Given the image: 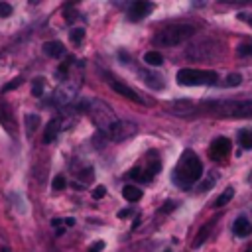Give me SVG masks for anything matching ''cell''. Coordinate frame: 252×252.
Masks as SVG:
<instances>
[{
    "mask_svg": "<svg viewBox=\"0 0 252 252\" xmlns=\"http://www.w3.org/2000/svg\"><path fill=\"white\" fill-rule=\"evenodd\" d=\"M203 175V163L197 158L195 152L185 150L179 158V161L175 163L173 169V183L179 187H191L193 183H197Z\"/></svg>",
    "mask_w": 252,
    "mask_h": 252,
    "instance_id": "cell-1",
    "label": "cell"
},
{
    "mask_svg": "<svg viewBox=\"0 0 252 252\" xmlns=\"http://www.w3.org/2000/svg\"><path fill=\"white\" fill-rule=\"evenodd\" d=\"M83 108H87L85 112H89L91 120H93L104 134H108V130L118 122V118L114 116L112 108H110L104 100H98V98L85 100V102H83Z\"/></svg>",
    "mask_w": 252,
    "mask_h": 252,
    "instance_id": "cell-2",
    "label": "cell"
},
{
    "mask_svg": "<svg viewBox=\"0 0 252 252\" xmlns=\"http://www.w3.org/2000/svg\"><path fill=\"white\" fill-rule=\"evenodd\" d=\"M195 33V28L189 24H175V26H167L163 30H159L154 35V45L158 47H173L183 43L185 39H189Z\"/></svg>",
    "mask_w": 252,
    "mask_h": 252,
    "instance_id": "cell-3",
    "label": "cell"
},
{
    "mask_svg": "<svg viewBox=\"0 0 252 252\" xmlns=\"http://www.w3.org/2000/svg\"><path fill=\"white\" fill-rule=\"evenodd\" d=\"M219 75L211 69H179L177 71V85L197 87V85H215Z\"/></svg>",
    "mask_w": 252,
    "mask_h": 252,
    "instance_id": "cell-4",
    "label": "cell"
},
{
    "mask_svg": "<svg viewBox=\"0 0 252 252\" xmlns=\"http://www.w3.org/2000/svg\"><path fill=\"white\" fill-rule=\"evenodd\" d=\"M215 108H220L224 116H234V118H252V100H242V102H215Z\"/></svg>",
    "mask_w": 252,
    "mask_h": 252,
    "instance_id": "cell-5",
    "label": "cell"
},
{
    "mask_svg": "<svg viewBox=\"0 0 252 252\" xmlns=\"http://www.w3.org/2000/svg\"><path fill=\"white\" fill-rule=\"evenodd\" d=\"M136 132H138V128H136V124H134V122L118 120V122L108 130V134H106V136H108L112 142H124V140H128V138H132Z\"/></svg>",
    "mask_w": 252,
    "mask_h": 252,
    "instance_id": "cell-6",
    "label": "cell"
},
{
    "mask_svg": "<svg viewBox=\"0 0 252 252\" xmlns=\"http://www.w3.org/2000/svg\"><path fill=\"white\" fill-rule=\"evenodd\" d=\"M77 89H79V83H71V81L63 83V85L53 93V102H55V104H67V102H71V98L75 96Z\"/></svg>",
    "mask_w": 252,
    "mask_h": 252,
    "instance_id": "cell-7",
    "label": "cell"
},
{
    "mask_svg": "<svg viewBox=\"0 0 252 252\" xmlns=\"http://www.w3.org/2000/svg\"><path fill=\"white\" fill-rule=\"evenodd\" d=\"M152 10H154V4H152V2L138 0V2H134V4L130 6V10H128V20H130V22H140V20H144Z\"/></svg>",
    "mask_w": 252,
    "mask_h": 252,
    "instance_id": "cell-8",
    "label": "cell"
},
{
    "mask_svg": "<svg viewBox=\"0 0 252 252\" xmlns=\"http://www.w3.org/2000/svg\"><path fill=\"white\" fill-rule=\"evenodd\" d=\"M108 85H110V89H112V91H116L118 94H122V96H126V98H130V100H134V102L146 104V100L142 98V94H140L138 91L130 89L128 85H124V83H118V81H114V79H108Z\"/></svg>",
    "mask_w": 252,
    "mask_h": 252,
    "instance_id": "cell-9",
    "label": "cell"
},
{
    "mask_svg": "<svg viewBox=\"0 0 252 252\" xmlns=\"http://www.w3.org/2000/svg\"><path fill=\"white\" fill-rule=\"evenodd\" d=\"M209 152H211V156H213L215 159H220V158L228 156V154H230V140L224 138V136L215 138L213 144H211V150H209Z\"/></svg>",
    "mask_w": 252,
    "mask_h": 252,
    "instance_id": "cell-10",
    "label": "cell"
},
{
    "mask_svg": "<svg viewBox=\"0 0 252 252\" xmlns=\"http://www.w3.org/2000/svg\"><path fill=\"white\" fill-rule=\"evenodd\" d=\"M232 232H234V236H240V238L250 236V234H252V222H250L246 217H238V219L232 222Z\"/></svg>",
    "mask_w": 252,
    "mask_h": 252,
    "instance_id": "cell-11",
    "label": "cell"
},
{
    "mask_svg": "<svg viewBox=\"0 0 252 252\" xmlns=\"http://www.w3.org/2000/svg\"><path fill=\"white\" fill-rule=\"evenodd\" d=\"M59 130H61V120H59V118L49 120L47 126H45V130H43V144H51V142H55Z\"/></svg>",
    "mask_w": 252,
    "mask_h": 252,
    "instance_id": "cell-12",
    "label": "cell"
},
{
    "mask_svg": "<svg viewBox=\"0 0 252 252\" xmlns=\"http://www.w3.org/2000/svg\"><path fill=\"white\" fill-rule=\"evenodd\" d=\"M140 77H142V81L150 87V89H156V91H159V89H163V79H161V75L159 73H152V71H140Z\"/></svg>",
    "mask_w": 252,
    "mask_h": 252,
    "instance_id": "cell-13",
    "label": "cell"
},
{
    "mask_svg": "<svg viewBox=\"0 0 252 252\" xmlns=\"http://www.w3.org/2000/svg\"><path fill=\"white\" fill-rule=\"evenodd\" d=\"M43 53L47 57H53V59L63 57L65 55V45L61 41H45L43 43Z\"/></svg>",
    "mask_w": 252,
    "mask_h": 252,
    "instance_id": "cell-14",
    "label": "cell"
},
{
    "mask_svg": "<svg viewBox=\"0 0 252 252\" xmlns=\"http://www.w3.org/2000/svg\"><path fill=\"white\" fill-rule=\"evenodd\" d=\"M213 226H215V220H209V222H205V224L199 228V232H197V236H195V240H193V248H199V246L209 238Z\"/></svg>",
    "mask_w": 252,
    "mask_h": 252,
    "instance_id": "cell-15",
    "label": "cell"
},
{
    "mask_svg": "<svg viewBox=\"0 0 252 252\" xmlns=\"http://www.w3.org/2000/svg\"><path fill=\"white\" fill-rule=\"evenodd\" d=\"M0 122H2V126H4L6 130H14V118H12V114H10L8 104H4L2 100H0Z\"/></svg>",
    "mask_w": 252,
    "mask_h": 252,
    "instance_id": "cell-16",
    "label": "cell"
},
{
    "mask_svg": "<svg viewBox=\"0 0 252 252\" xmlns=\"http://www.w3.org/2000/svg\"><path fill=\"white\" fill-rule=\"evenodd\" d=\"M122 195H124V199H126V201L134 203V201H140V199H142V189H140V187H136V185H124Z\"/></svg>",
    "mask_w": 252,
    "mask_h": 252,
    "instance_id": "cell-17",
    "label": "cell"
},
{
    "mask_svg": "<svg viewBox=\"0 0 252 252\" xmlns=\"http://www.w3.org/2000/svg\"><path fill=\"white\" fill-rule=\"evenodd\" d=\"M144 61L150 67H159L163 63V55L159 51H148V53H144Z\"/></svg>",
    "mask_w": 252,
    "mask_h": 252,
    "instance_id": "cell-18",
    "label": "cell"
},
{
    "mask_svg": "<svg viewBox=\"0 0 252 252\" xmlns=\"http://www.w3.org/2000/svg\"><path fill=\"white\" fill-rule=\"evenodd\" d=\"M232 197H234V189L232 187H228V189H224L219 197H217V201H215V207H224L226 203H230L232 201Z\"/></svg>",
    "mask_w": 252,
    "mask_h": 252,
    "instance_id": "cell-19",
    "label": "cell"
},
{
    "mask_svg": "<svg viewBox=\"0 0 252 252\" xmlns=\"http://www.w3.org/2000/svg\"><path fill=\"white\" fill-rule=\"evenodd\" d=\"M238 142L244 150H252V130H240L238 132Z\"/></svg>",
    "mask_w": 252,
    "mask_h": 252,
    "instance_id": "cell-20",
    "label": "cell"
},
{
    "mask_svg": "<svg viewBox=\"0 0 252 252\" xmlns=\"http://www.w3.org/2000/svg\"><path fill=\"white\" fill-rule=\"evenodd\" d=\"M24 120H26L28 134H33V130L39 126V116H37V114H26V116H24Z\"/></svg>",
    "mask_w": 252,
    "mask_h": 252,
    "instance_id": "cell-21",
    "label": "cell"
},
{
    "mask_svg": "<svg viewBox=\"0 0 252 252\" xmlns=\"http://www.w3.org/2000/svg\"><path fill=\"white\" fill-rule=\"evenodd\" d=\"M83 37H85V30H83V28H73V30L69 32V39H71L73 43H81Z\"/></svg>",
    "mask_w": 252,
    "mask_h": 252,
    "instance_id": "cell-22",
    "label": "cell"
},
{
    "mask_svg": "<svg viewBox=\"0 0 252 252\" xmlns=\"http://www.w3.org/2000/svg\"><path fill=\"white\" fill-rule=\"evenodd\" d=\"M43 85H45V79H43V77H37V79L33 81V85H32V94H33V96H41Z\"/></svg>",
    "mask_w": 252,
    "mask_h": 252,
    "instance_id": "cell-23",
    "label": "cell"
},
{
    "mask_svg": "<svg viewBox=\"0 0 252 252\" xmlns=\"http://www.w3.org/2000/svg\"><path fill=\"white\" fill-rule=\"evenodd\" d=\"M240 83H242V75H240V73H230V75H226V81H224L226 87H238Z\"/></svg>",
    "mask_w": 252,
    "mask_h": 252,
    "instance_id": "cell-24",
    "label": "cell"
},
{
    "mask_svg": "<svg viewBox=\"0 0 252 252\" xmlns=\"http://www.w3.org/2000/svg\"><path fill=\"white\" fill-rule=\"evenodd\" d=\"M65 185H67V179H65L63 175H55L53 181H51L53 191H61V189H65Z\"/></svg>",
    "mask_w": 252,
    "mask_h": 252,
    "instance_id": "cell-25",
    "label": "cell"
},
{
    "mask_svg": "<svg viewBox=\"0 0 252 252\" xmlns=\"http://www.w3.org/2000/svg\"><path fill=\"white\" fill-rule=\"evenodd\" d=\"M215 183H217V177H215V175H211V177H207V179H205V181H203V183H201L197 189H199L201 193H205V191H209V189H211Z\"/></svg>",
    "mask_w": 252,
    "mask_h": 252,
    "instance_id": "cell-26",
    "label": "cell"
},
{
    "mask_svg": "<svg viewBox=\"0 0 252 252\" xmlns=\"http://www.w3.org/2000/svg\"><path fill=\"white\" fill-rule=\"evenodd\" d=\"M14 12V8L8 2H0V18H10Z\"/></svg>",
    "mask_w": 252,
    "mask_h": 252,
    "instance_id": "cell-27",
    "label": "cell"
},
{
    "mask_svg": "<svg viewBox=\"0 0 252 252\" xmlns=\"http://www.w3.org/2000/svg\"><path fill=\"white\" fill-rule=\"evenodd\" d=\"M128 177H130V179H136V181H146L144 175H142V169H140V167L130 169V171H128Z\"/></svg>",
    "mask_w": 252,
    "mask_h": 252,
    "instance_id": "cell-28",
    "label": "cell"
},
{
    "mask_svg": "<svg viewBox=\"0 0 252 252\" xmlns=\"http://www.w3.org/2000/svg\"><path fill=\"white\" fill-rule=\"evenodd\" d=\"M104 195H106V187H104V185H96V187L93 189V199L98 201V199H102Z\"/></svg>",
    "mask_w": 252,
    "mask_h": 252,
    "instance_id": "cell-29",
    "label": "cell"
},
{
    "mask_svg": "<svg viewBox=\"0 0 252 252\" xmlns=\"http://www.w3.org/2000/svg\"><path fill=\"white\" fill-rule=\"evenodd\" d=\"M79 177H81L83 181H87V183H89V181H93V177H94V171H93V167H87V169H83Z\"/></svg>",
    "mask_w": 252,
    "mask_h": 252,
    "instance_id": "cell-30",
    "label": "cell"
},
{
    "mask_svg": "<svg viewBox=\"0 0 252 252\" xmlns=\"http://www.w3.org/2000/svg\"><path fill=\"white\" fill-rule=\"evenodd\" d=\"M238 55H252V41L238 45Z\"/></svg>",
    "mask_w": 252,
    "mask_h": 252,
    "instance_id": "cell-31",
    "label": "cell"
},
{
    "mask_svg": "<svg viewBox=\"0 0 252 252\" xmlns=\"http://www.w3.org/2000/svg\"><path fill=\"white\" fill-rule=\"evenodd\" d=\"M102 248H104V242L102 240H96V242H93L89 246V252H102Z\"/></svg>",
    "mask_w": 252,
    "mask_h": 252,
    "instance_id": "cell-32",
    "label": "cell"
},
{
    "mask_svg": "<svg viewBox=\"0 0 252 252\" xmlns=\"http://www.w3.org/2000/svg\"><path fill=\"white\" fill-rule=\"evenodd\" d=\"M22 81H24V79H20V77H18V79H14L12 83H8V85L4 87V93H8V91H12V89H16V87H18V85H20Z\"/></svg>",
    "mask_w": 252,
    "mask_h": 252,
    "instance_id": "cell-33",
    "label": "cell"
},
{
    "mask_svg": "<svg viewBox=\"0 0 252 252\" xmlns=\"http://www.w3.org/2000/svg\"><path fill=\"white\" fill-rule=\"evenodd\" d=\"M65 20L73 24V22L77 20V12H69V10H65Z\"/></svg>",
    "mask_w": 252,
    "mask_h": 252,
    "instance_id": "cell-34",
    "label": "cell"
},
{
    "mask_svg": "<svg viewBox=\"0 0 252 252\" xmlns=\"http://www.w3.org/2000/svg\"><path fill=\"white\" fill-rule=\"evenodd\" d=\"M238 20H242V22H248L250 26H252V14H238Z\"/></svg>",
    "mask_w": 252,
    "mask_h": 252,
    "instance_id": "cell-35",
    "label": "cell"
},
{
    "mask_svg": "<svg viewBox=\"0 0 252 252\" xmlns=\"http://www.w3.org/2000/svg\"><path fill=\"white\" fill-rule=\"evenodd\" d=\"M175 209V203L173 201H167L163 207H161V213H165V211H173Z\"/></svg>",
    "mask_w": 252,
    "mask_h": 252,
    "instance_id": "cell-36",
    "label": "cell"
},
{
    "mask_svg": "<svg viewBox=\"0 0 252 252\" xmlns=\"http://www.w3.org/2000/svg\"><path fill=\"white\" fill-rule=\"evenodd\" d=\"M130 215V209H122V211H118V219H126Z\"/></svg>",
    "mask_w": 252,
    "mask_h": 252,
    "instance_id": "cell-37",
    "label": "cell"
},
{
    "mask_svg": "<svg viewBox=\"0 0 252 252\" xmlns=\"http://www.w3.org/2000/svg\"><path fill=\"white\" fill-rule=\"evenodd\" d=\"M61 222H63V219H53V220H51V226H53V228H55V226L59 228V226H61Z\"/></svg>",
    "mask_w": 252,
    "mask_h": 252,
    "instance_id": "cell-38",
    "label": "cell"
},
{
    "mask_svg": "<svg viewBox=\"0 0 252 252\" xmlns=\"http://www.w3.org/2000/svg\"><path fill=\"white\" fill-rule=\"evenodd\" d=\"M63 222H65L67 226H73V224H75V219H73V217H69V219H63Z\"/></svg>",
    "mask_w": 252,
    "mask_h": 252,
    "instance_id": "cell-39",
    "label": "cell"
},
{
    "mask_svg": "<svg viewBox=\"0 0 252 252\" xmlns=\"http://www.w3.org/2000/svg\"><path fill=\"white\" fill-rule=\"evenodd\" d=\"M0 252H12V250H10L8 246H2V248H0Z\"/></svg>",
    "mask_w": 252,
    "mask_h": 252,
    "instance_id": "cell-40",
    "label": "cell"
},
{
    "mask_svg": "<svg viewBox=\"0 0 252 252\" xmlns=\"http://www.w3.org/2000/svg\"><path fill=\"white\" fill-rule=\"evenodd\" d=\"M246 252H252V250H246Z\"/></svg>",
    "mask_w": 252,
    "mask_h": 252,
    "instance_id": "cell-41",
    "label": "cell"
},
{
    "mask_svg": "<svg viewBox=\"0 0 252 252\" xmlns=\"http://www.w3.org/2000/svg\"><path fill=\"white\" fill-rule=\"evenodd\" d=\"M167 252H169V250H167Z\"/></svg>",
    "mask_w": 252,
    "mask_h": 252,
    "instance_id": "cell-42",
    "label": "cell"
}]
</instances>
